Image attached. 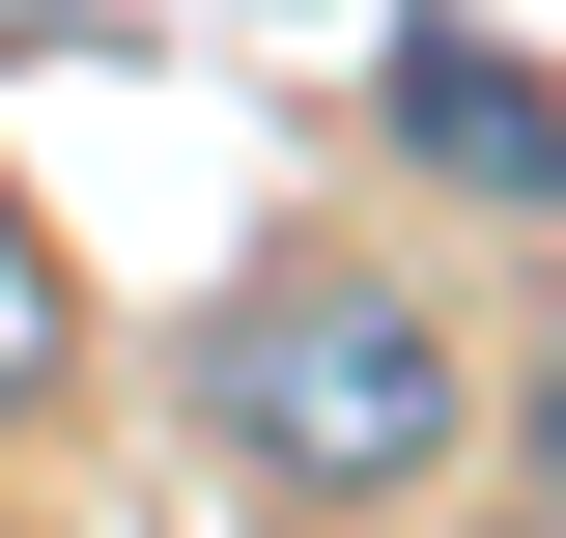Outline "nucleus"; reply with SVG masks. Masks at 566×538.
Instances as JSON below:
<instances>
[{"instance_id": "nucleus-1", "label": "nucleus", "mask_w": 566, "mask_h": 538, "mask_svg": "<svg viewBox=\"0 0 566 538\" xmlns=\"http://www.w3.org/2000/svg\"><path fill=\"white\" fill-rule=\"evenodd\" d=\"M453 425H482V340H453V283H397V256H255L227 340H199V454L283 482V510H424Z\"/></svg>"}, {"instance_id": "nucleus-2", "label": "nucleus", "mask_w": 566, "mask_h": 538, "mask_svg": "<svg viewBox=\"0 0 566 538\" xmlns=\"http://www.w3.org/2000/svg\"><path fill=\"white\" fill-rule=\"evenodd\" d=\"M368 114H397V170H453L482 227H538V170H566V142H538V58H510V29H453V0L397 29V85H368Z\"/></svg>"}, {"instance_id": "nucleus-3", "label": "nucleus", "mask_w": 566, "mask_h": 538, "mask_svg": "<svg viewBox=\"0 0 566 538\" xmlns=\"http://www.w3.org/2000/svg\"><path fill=\"white\" fill-rule=\"evenodd\" d=\"M57 369H85V283H57V227L0 199V425H57Z\"/></svg>"}, {"instance_id": "nucleus-4", "label": "nucleus", "mask_w": 566, "mask_h": 538, "mask_svg": "<svg viewBox=\"0 0 566 538\" xmlns=\"http://www.w3.org/2000/svg\"><path fill=\"white\" fill-rule=\"evenodd\" d=\"M0 29H29V58H114V0H0Z\"/></svg>"}, {"instance_id": "nucleus-5", "label": "nucleus", "mask_w": 566, "mask_h": 538, "mask_svg": "<svg viewBox=\"0 0 566 538\" xmlns=\"http://www.w3.org/2000/svg\"><path fill=\"white\" fill-rule=\"evenodd\" d=\"M510 538H538V510H510Z\"/></svg>"}]
</instances>
